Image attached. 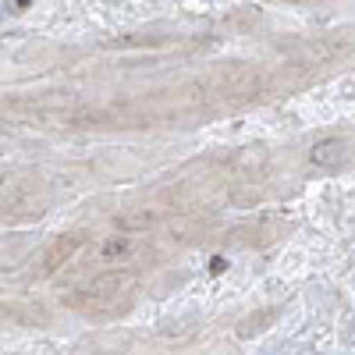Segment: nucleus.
Here are the masks:
<instances>
[{"instance_id":"nucleus-3","label":"nucleus","mask_w":355,"mask_h":355,"mask_svg":"<svg viewBox=\"0 0 355 355\" xmlns=\"http://www.w3.org/2000/svg\"><path fill=\"white\" fill-rule=\"evenodd\" d=\"M125 249H128L125 242H107L103 245V256H117V252H125Z\"/></svg>"},{"instance_id":"nucleus-1","label":"nucleus","mask_w":355,"mask_h":355,"mask_svg":"<svg viewBox=\"0 0 355 355\" xmlns=\"http://www.w3.org/2000/svg\"><path fill=\"white\" fill-rule=\"evenodd\" d=\"M348 157V142L345 139H323L316 142V150H313V164L320 167H341Z\"/></svg>"},{"instance_id":"nucleus-2","label":"nucleus","mask_w":355,"mask_h":355,"mask_svg":"<svg viewBox=\"0 0 355 355\" xmlns=\"http://www.w3.org/2000/svg\"><path fill=\"white\" fill-rule=\"evenodd\" d=\"M68 252H71V242H64V239H61V242H57V245L50 249V256H46V266H57V256H68Z\"/></svg>"}]
</instances>
